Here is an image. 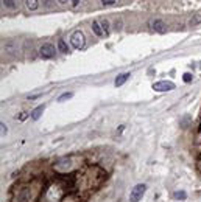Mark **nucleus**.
Instances as JSON below:
<instances>
[{
	"label": "nucleus",
	"instance_id": "f257e3e1",
	"mask_svg": "<svg viewBox=\"0 0 201 202\" xmlns=\"http://www.w3.org/2000/svg\"><path fill=\"white\" fill-rule=\"evenodd\" d=\"M61 198H62L61 188L52 185L50 188H47V191L44 194V202H61Z\"/></svg>",
	"mask_w": 201,
	"mask_h": 202
},
{
	"label": "nucleus",
	"instance_id": "f03ea898",
	"mask_svg": "<svg viewBox=\"0 0 201 202\" xmlns=\"http://www.w3.org/2000/svg\"><path fill=\"white\" fill-rule=\"evenodd\" d=\"M53 168H55L56 171H59V173H67V171L77 168V165L73 163V157H64V159L56 162V163L53 165Z\"/></svg>",
	"mask_w": 201,
	"mask_h": 202
},
{
	"label": "nucleus",
	"instance_id": "7ed1b4c3",
	"mask_svg": "<svg viewBox=\"0 0 201 202\" xmlns=\"http://www.w3.org/2000/svg\"><path fill=\"white\" fill-rule=\"evenodd\" d=\"M70 44L75 50H81L84 45H86V36L81 30H75L70 36Z\"/></svg>",
	"mask_w": 201,
	"mask_h": 202
},
{
	"label": "nucleus",
	"instance_id": "20e7f679",
	"mask_svg": "<svg viewBox=\"0 0 201 202\" xmlns=\"http://www.w3.org/2000/svg\"><path fill=\"white\" fill-rule=\"evenodd\" d=\"M145 191H147V185H144V184H137V185L131 190V193H129V202L142 201V198H144Z\"/></svg>",
	"mask_w": 201,
	"mask_h": 202
},
{
	"label": "nucleus",
	"instance_id": "39448f33",
	"mask_svg": "<svg viewBox=\"0 0 201 202\" xmlns=\"http://www.w3.org/2000/svg\"><path fill=\"white\" fill-rule=\"evenodd\" d=\"M55 53H56L55 45H52V44H42L41 45L39 54L42 59H52V58H55Z\"/></svg>",
	"mask_w": 201,
	"mask_h": 202
},
{
	"label": "nucleus",
	"instance_id": "423d86ee",
	"mask_svg": "<svg viewBox=\"0 0 201 202\" xmlns=\"http://www.w3.org/2000/svg\"><path fill=\"white\" fill-rule=\"evenodd\" d=\"M176 85H175V82H171V81H159V82H155L153 84V90L155 92H170V90H173Z\"/></svg>",
	"mask_w": 201,
	"mask_h": 202
},
{
	"label": "nucleus",
	"instance_id": "0eeeda50",
	"mask_svg": "<svg viewBox=\"0 0 201 202\" xmlns=\"http://www.w3.org/2000/svg\"><path fill=\"white\" fill-rule=\"evenodd\" d=\"M165 22L161 20V19H155L153 22H151V28L155 30V31H158V33H164L165 31Z\"/></svg>",
	"mask_w": 201,
	"mask_h": 202
},
{
	"label": "nucleus",
	"instance_id": "6e6552de",
	"mask_svg": "<svg viewBox=\"0 0 201 202\" xmlns=\"http://www.w3.org/2000/svg\"><path fill=\"white\" fill-rule=\"evenodd\" d=\"M90 28H92V31H94V33H95L98 38H103V36H106V34H105V31L101 30V25H100V22H98V20H94Z\"/></svg>",
	"mask_w": 201,
	"mask_h": 202
},
{
	"label": "nucleus",
	"instance_id": "1a4fd4ad",
	"mask_svg": "<svg viewBox=\"0 0 201 202\" xmlns=\"http://www.w3.org/2000/svg\"><path fill=\"white\" fill-rule=\"evenodd\" d=\"M129 76H131L129 73H122V75H119V76L116 78V82H114V84H116L117 87H120V85H123V84L128 81V78H129Z\"/></svg>",
	"mask_w": 201,
	"mask_h": 202
},
{
	"label": "nucleus",
	"instance_id": "9d476101",
	"mask_svg": "<svg viewBox=\"0 0 201 202\" xmlns=\"http://www.w3.org/2000/svg\"><path fill=\"white\" fill-rule=\"evenodd\" d=\"M16 42L14 40H6L5 44H3V50L5 51H8V53H13V51H16Z\"/></svg>",
	"mask_w": 201,
	"mask_h": 202
},
{
	"label": "nucleus",
	"instance_id": "9b49d317",
	"mask_svg": "<svg viewBox=\"0 0 201 202\" xmlns=\"http://www.w3.org/2000/svg\"><path fill=\"white\" fill-rule=\"evenodd\" d=\"M25 5L30 11H35L39 8V0H25Z\"/></svg>",
	"mask_w": 201,
	"mask_h": 202
},
{
	"label": "nucleus",
	"instance_id": "f8f14e48",
	"mask_svg": "<svg viewBox=\"0 0 201 202\" xmlns=\"http://www.w3.org/2000/svg\"><path fill=\"white\" fill-rule=\"evenodd\" d=\"M58 50H59L61 53H69V45L66 44V40L64 39L58 40Z\"/></svg>",
	"mask_w": 201,
	"mask_h": 202
},
{
	"label": "nucleus",
	"instance_id": "ddd939ff",
	"mask_svg": "<svg viewBox=\"0 0 201 202\" xmlns=\"http://www.w3.org/2000/svg\"><path fill=\"white\" fill-rule=\"evenodd\" d=\"M42 112H44V106H38V107L31 112V118H33V120H39Z\"/></svg>",
	"mask_w": 201,
	"mask_h": 202
},
{
	"label": "nucleus",
	"instance_id": "4468645a",
	"mask_svg": "<svg viewBox=\"0 0 201 202\" xmlns=\"http://www.w3.org/2000/svg\"><path fill=\"white\" fill-rule=\"evenodd\" d=\"M98 22H100V25H101V30H103L105 34L108 36V34H109V28H111V27H109V20H108V19H101V20H98Z\"/></svg>",
	"mask_w": 201,
	"mask_h": 202
},
{
	"label": "nucleus",
	"instance_id": "2eb2a0df",
	"mask_svg": "<svg viewBox=\"0 0 201 202\" xmlns=\"http://www.w3.org/2000/svg\"><path fill=\"white\" fill-rule=\"evenodd\" d=\"M3 5L6 8H11V9H16L19 6V0H3Z\"/></svg>",
	"mask_w": 201,
	"mask_h": 202
},
{
	"label": "nucleus",
	"instance_id": "dca6fc26",
	"mask_svg": "<svg viewBox=\"0 0 201 202\" xmlns=\"http://www.w3.org/2000/svg\"><path fill=\"white\" fill-rule=\"evenodd\" d=\"M173 198H175L176 201H184V199L187 198V193H186V191H175V193H173Z\"/></svg>",
	"mask_w": 201,
	"mask_h": 202
},
{
	"label": "nucleus",
	"instance_id": "f3484780",
	"mask_svg": "<svg viewBox=\"0 0 201 202\" xmlns=\"http://www.w3.org/2000/svg\"><path fill=\"white\" fill-rule=\"evenodd\" d=\"M72 96H73V93H72V92H66V93H62V95L58 98V101L61 103V101H64V100H69V98H72Z\"/></svg>",
	"mask_w": 201,
	"mask_h": 202
},
{
	"label": "nucleus",
	"instance_id": "a211bd4d",
	"mask_svg": "<svg viewBox=\"0 0 201 202\" xmlns=\"http://www.w3.org/2000/svg\"><path fill=\"white\" fill-rule=\"evenodd\" d=\"M182 80H184V82H190V81L193 80V75H192V73H184Z\"/></svg>",
	"mask_w": 201,
	"mask_h": 202
},
{
	"label": "nucleus",
	"instance_id": "6ab92c4d",
	"mask_svg": "<svg viewBox=\"0 0 201 202\" xmlns=\"http://www.w3.org/2000/svg\"><path fill=\"white\" fill-rule=\"evenodd\" d=\"M116 2H117V0H101L103 6H112V5H114Z\"/></svg>",
	"mask_w": 201,
	"mask_h": 202
},
{
	"label": "nucleus",
	"instance_id": "aec40b11",
	"mask_svg": "<svg viewBox=\"0 0 201 202\" xmlns=\"http://www.w3.org/2000/svg\"><path fill=\"white\" fill-rule=\"evenodd\" d=\"M201 22V16H195L192 20H190V25H197V23H200Z\"/></svg>",
	"mask_w": 201,
	"mask_h": 202
},
{
	"label": "nucleus",
	"instance_id": "412c9836",
	"mask_svg": "<svg viewBox=\"0 0 201 202\" xmlns=\"http://www.w3.org/2000/svg\"><path fill=\"white\" fill-rule=\"evenodd\" d=\"M0 126H2V137H5V134L8 132V127H6L5 123H0Z\"/></svg>",
	"mask_w": 201,
	"mask_h": 202
},
{
	"label": "nucleus",
	"instance_id": "4be33fe9",
	"mask_svg": "<svg viewBox=\"0 0 201 202\" xmlns=\"http://www.w3.org/2000/svg\"><path fill=\"white\" fill-rule=\"evenodd\" d=\"M114 27H116L117 30H120V28H122V20H120V19H119V20H116V23H114Z\"/></svg>",
	"mask_w": 201,
	"mask_h": 202
},
{
	"label": "nucleus",
	"instance_id": "5701e85b",
	"mask_svg": "<svg viewBox=\"0 0 201 202\" xmlns=\"http://www.w3.org/2000/svg\"><path fill=\"white\" fill-rule=\"evenodd\" d=\"M197 166H198V169L201 171V156L198 157V160H197Z\"/></svg>",
	"mask_w": 201,
	"mask_h": 202
},
{
	"label": "nucleus",
	"instance_id": "b1692460",
	"mask_svg": "<svg viewBox=\"0 0 201 202\" xmlns=\"http://www.w3.org/2000/svg\"><path fill=\"white\" fill-rule=\"evenodd\" d=\"M78 3H80V0H72V6H78Z\"/></svg>",
	"mask_w": 201,
	"mask_h": 202
},
{
	"label": "nucleus",
	"instance_id": "393cba45",
	"mask_svg": "<svg viewBox=\"0 0 201 202\" xmlns=\"http://www.w3.org/2000/svg\"><path fill=\"white\" fill-rule=\"evenodd\" d=\"M67 2H69V0H58V3H59V5H66Z\"/></svg>",
	"mask_w": 201,
	"mask_h": 202
},
{
	"label": "nucleus",
	"instance_id": "a878e982",
	"mask_svg": "<svg viewBox=\"0 0 201 202\" xmlns=\"http://www.w3.org/2000/svg\"><path fill=\"white\" fill-rule=\"evenodd\" d=\"M44 5L45 6H50V0H44Z\"/></svg>",
	"mask_w": 201,
	"mask_h": 202
}]
</instances>
